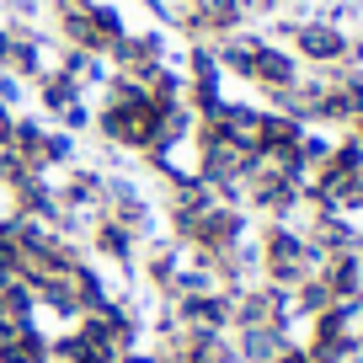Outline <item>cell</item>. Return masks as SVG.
Instances as JSON below:
<instances>
[{
  "mask_svg": "<svg viewBox=\"0 0 363 363\" xmlns=\"http://www.w3.org/2000/svg\"><path fill=\"white\" fill-rule=\"evenodd\" d=\"M289 331L278 326H246V331H230V347H235V363H272L278 352L289 347Z\"/></svg>",
  "mask_w": 363,
  "mask_h": 363,
  "instance_id": "30bf717a",
  "label": "cell"
},
{
  "mask_svg": "<svg viewBox=\"0 0 363 363\" xmlns=\"http://www.w3.org/2000/svg\"><path fill=\"white\" fill-rule=\"evenodd\" d=\"M315 278L331 289V299H358L363 294V251H337V257H326L315 267Z\"/></svg>",
  "mask_w": 363,
  "mask_h": 363,
  "instance_id": "9c48e42d",
  "label": "cell"
},
{
  "mask_svg": "<svg viewBox=\"0 0 363 363\" xmlns=\"http://www.w3.org/2000/svg\"><path fill=\"white\" fill-rule=\"evenodd\" d=\"M48 123H54V128H65V134H75V139H86V134H91V123H96V102H86V96H80V102L59 107V113L48 118Z\"/></svg>",
  "mask_w": 363,
  "mask_h": 363,
  "instance_id": "9a60e30c",
  "label": "cell"
},
{
  "mask_svg": "<svg viewBox=\"0 0 363 363\" xmlns=\"http://www.w3.org/2000/svg\"><path fill=\"white\" fill-rule=\"evenodd\" d=\"M91 139H102V145H118L123 155H145V150L155 145V107H150V102H128V107H96Z\"/></svg>",
  "mask_w": 363,
  "mask_h": 363,
  "instance_id": "3957f363",
  "label": "cell"
},
{
  "mask_svg": "<svg viewBox=\"0 0 363 363\" xmlns=\"http://www.w3.org/2000/svg\"><path fill=\"white\" fill-rule=\"evenodd\" d=\"M171 310H177V320L187 331H214V337H225V331H230V294H225V289L182 294V299H171Z\"/></svg>",
  "mask_w": 363,
  "mask_h": 363,
  "instance_id": "52a82bcc",
  "label": "cell"
},
{
  "mask_svg": "<svg viewBox=\"0 0 363 363\" xmlns=\"http://www.w3.org/2000/svg\"><path fill=\"white\" fill-rule=\"evenodd\" d=\"M43 160H48V177H54V171H65V166H75V160H80V139L48 123V145H43Z\"/></svg>",
  "mask_w": 363,
  "mask_h": 363,
  "instance_id": "5bb4252c",
  "label": "cell"
},
{
  "mask_svg": "<svg viewBox=\"0 0 363 363\" xmlns=\"http://www.w3.org/2000/svg\"><path fill=\"white\" fill-rule=\"evenodd\" d=\"M6 59H11V27L0 22V69H6Z\"/></svg>",
  "mask_w": 363,
  "mask_h": 363,
  "instance_id": "d6986e66",
  "label": "cell"
},
{
  "mask_svg": "<svg viewBox=\"0 0 363 363\" xmlns=\"http://www.w3.org/2000/svg\"><path fill=\"white\" fill-rule=\"evenodd\" d=\"M65 6H91V0H65Z\"/></svg>",
  "mask_w": 363,
  "mask_h": 363,
  "instance_id": "44dd1931",
  "label": "cell"
},
{
  "mask_svg": "<svg viewBox=\"0 0 363 363\" xmlns=\"http://www.w3.org/2000/svg\"><path fill=\"white\" fill-rule=\"evenodd\" d=\"M86 11H91V27H96V38H102V54H107V48H113L123 33H134V27H128V16H123V6H113V0H91Z\"/></svg>",
  "mask_w": 363,
  "mask_h": 363,
  "instance_id": "7c38bea8",
  "label": "cell"
},
{
  "mask_svg": "<svg viewBox=\"0 0 363 363\" xmlns=\"http://www.w3.org/2000/svg\"><path fill=\"white\" fill-rule=\"evenodd\" d=\"M33 107V86H27L22 75H11V69H0V113H27Z\"/></svg>",
  "mask_w": 363,
  "mask_h": 363,
  "instance_id": "2e32d148",
  "label": "cell"
},
{
  "mask_svg": "<svg viewBox=\"0 0 363 363\" xmlns=\"http://www.w3.org/2000/svg\"><path fill=\"white\" fill-rule=\"evenodd\" d=\"M289 305H294V315H299V320H310V315H320L326 305H337V299H331V289L320 284L315 272H310L299 289H289Z\"/></svg>",
  "mask_w": 363,
  "mask_h": 363,
  "instance_id": "4fadbf2b",
  "label": "cell"
},
{
  "mask_svg": "<svg viewBox=\"0 0 363 363\" xmlns=\"http://www.w3.org/2000/svg\"><path fill=\"white\" fill-rule=\"evenodd\" d=\"M299 75H305V65H299V59L289 54L284 43H262V48H257V65H251V80H246V86H251V91H262V102H267V96H278V91L299 86Z\"/></svg>",
  "mask_w": 363,
  "mask_h": 363,
  "instance_id": "8992f818",
  "label": "cell"
},
{
  "mask_svg": "<svg viewBox=\"0 0 363 363\" xmlns=\"http://www.w3.org/2000/svg\"><path fill=\"white\" fill-rule=\"evenodd\" d=\"M272 363H315V358H310V352L299 347V342H289V347L278 352V358H272Z\"/></svg>",
  "mask_w": 363,
  "mask_h": 363,
  "instance_id": "e0dca14e",
  "label": "cell"
},
{
  "mask_svg": "<svg viewBox=\"0 0 363 363\" xmlns=\"http://www.w3.org/2000/svg\"><path fill=\"white\" fill-rule=\"evenodd\" d=\"M54 54H59V38L48 33V27L11 22V59H6V69H11V75H22L27 86H33L43 69H54Z\"/></svg>",
  "mask_w": 363,
  "mask_h": 363,
  "instance_id": "5b68a950",
  "label": "cell"
},
{
  "mask_svg": "<svg viewBox=\"0 0 363 363\" xmlns=\"http://www.w3.org/2000/svg\"><path fill=\"white\" fill-rule=\"evenodd\" d=\"M284 48L305 69H337V65H347V54H352V33L337 27V22H326V16H305V22H294V33H289Z\"/></svg>",
  "mask_w": 363,
  "mask_h": 363,
  "instance_id": "7a4b0ae2",
  "label": "cell"
},
{
  "mask_svg": "<svg viewBox=\"0 0 363 363\" xmlns=\"http://www.w3.org/2000/svg\"><path fill=\"white\" fill-rule=\"evenodd\" d=\"M267 43V38L257 33V27H235V33H225L214 43L219 54V69H225V80H251V65H257V48Z\"/></svg>",
  "mask_w": 363,
  "mask_h": 363,
  "instance_id": "ba28073f",
  "label": "cell"
},
{
  "mask_svg": "<svg viewBox=\"0 0 363 363\" xmlns=\"http://www.w3.org/2000/svg\"><path fill=\"white\" fill-rule=\"evenodd\" d=\"M11 139H16V118L0 113V150H11Z\"/></svg>",
  "mask_w": 363,
  "mask_h": 363,
  "instance_id": "ac0fdd59",
  "label": "cell"
},
{
  "mask_svg": "<svg viewBox=\"0 0 363 363\" xmlns=\"http://www.w3.org/2000/svg\"><path fill=\"white\" fill-rule=\"evenodd\" d=\"M246 27V6L240 0H177V38H208L219 43L225 33Z\"/></svg>",
  "mask_w": 363,
  "mask_h": 363,
  "instance_id": "277c9868",
  "label": "cell"
},
{
  "mask_svg": "<svg viewBox=\"0 0 363 363\" xmlns=\"http://www.w3.org/2000/svg\"><path fill=\"white\" fill-rule=\"evenodd\" d=\"M80 96H86V91H80V80H75V75H65L59 65H54V69H43V75L33 80V102H38V113H43V118H54L59 107L80 102ZM86 102H91V96H86Z\"/></svg>",
  "mask_w": 363,
  "mask_h": 363,
  "instance_id": "8fae6325",
  "label": "cell"
},
{
  "mask_svg": "<svg viewBox=\"0 0 363 363\" xmlns=\"http://www.w3.org/2000/svg\"><path fill=\"white\" fill-rule=\"evenodd\" d=\"M257 257H262V284L272 289H299L320 267L310 240L284 219H257Z\"/></svg>",
  "mask_w": 363,
  "mask_h": 363,
  "instance_id": "6da1fadb",
  "label": "cell"
},
{
  "mask_svg": "<svg viewBox=\"0 0 363 363\" xmlns=\"http://www.w3.org/2000/svg\"><path fill=\"white\" fill-rule=\"evenodd\" d=\"M342 134H352V139H358V145H363V118H352V123L342 128Z\"/></svg>",
  "mask_w": 363,
  "mask_h": 363,
  "instance_id": "ffe728a7",
  "label": "cell"
}]
</instances>
